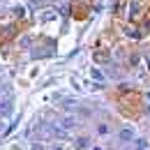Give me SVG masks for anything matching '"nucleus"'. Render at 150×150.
Segmentation results:
<instances>
[{
  "label": "nucleus",
  "mask_w": 150,
  "mask_h": 150,
  "mask_svg": "<svg viewBox=\"0 0 150 150\" xmlns=\"http://www.w3.org/2000/svg\"><path fill=\"white\" fill-rule=\"evenodd\" d=\"M120 139H122V141H132V139H134L132 129H122V132H120Z\"/></svg>",
  "instance_id": "1"
},
{
  "label": "nucleus",
  "mask_w": 150,
  "mask_h": 150,
  "mask_svg": "<svg viewBox=\"0 0 150 150\" xmlns=\"http://www.w3.org/2000/svg\"><path fill=\"white\" fill-rule=\"evenodd\" d=\"M86 146H88V139H79L76 141V148H86Z\"/></svg>",
  "instance_id": "2"
}]
</instances>
